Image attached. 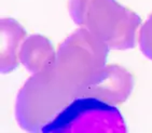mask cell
<instances>
[{
  "instance_id": "obj_1",
  "label": "cell",
  "mask_w": 152,
  "mask_h": 133,
  "mask_svg": "<svg viewBox=\"0 0 152 133\" xmlns=\"http://www.w3.org/2000/svg\"><path fill=\"white\" fill-rule=\"evenodd\" d=\"M108 46L84 27L73 32L56 51L53 64L32 75L20 90L15 117L23 130L42 131L106 65Z\"/></svg>"
},
{
  "instance_id": "obj_5",
  "label": "cell",
  "mask_w": 152,
  "mask_h": 133,
  "mask_svg": "<svg viewBox=\"0 0 152 133\" xmlns=\"http://www.w3.org/2000/svg\"><path fill=\"white\" fill-rule=\"evenodd\" d=\"M50 40L42 35H30L22 43L18 59L20 64L31 75L38 74L50 67L55 60Z\"/></svg>"
},
{
  "instance_id": "obj_2",
  "label": "cell",
  "mask_w": 152,
  "mask_h": 133,
  "mask_svg": "<svg viewBox=\"0 0 152 133\" xmlns=\"http://www.w3.org/2000/svg\"><path fill=\"white\" fill-rule=\"evenodd\" d=\"M140 23V18L135 12L115 0H91L80 27L102 39L109 49L129 50L135 47Z\"/></svg>"
},
{
  "instance_id": "obj_4",
  "label": "cell",
  "mask_w": 152,
  "mask_h": 133,
  "mask_svg": "<svg viewBox=\"0 0 152 133\" xmlns=\"http://www.w3.org/2000/svg\"><path fill=\"white\" fill-rule=\"evenodd\" d=\"M134 88V79L120 65H105L82 89L79 98H94L111 105L124 103Z\"/></svg>"
},
{
  "instance_id": "obj_6",
  "label": "cell",
  "mask_w": 152,
  "mask_h": 133,
  "mask_svg": "<svg viewBox=\"0 0 152 133\" xmlns=\"http://www.w3.org/2000/svg\"><path fill=\"white\" fill-rule=\"evenodd\" d=\"M1 28V73L8 74L18 64L22 43L25 40L26 32L18 22L4 18L0 23Z\"/></svg>"
},
{
  "instance_id": "obj_3",
  "label": "cell",
  "mask_w": 152,
  "mask_h": 133,
  "mask_svg": "<svg viewBox=\"0 0 152 133\" xmlns=\"http://www.w3.org/2000/svg\"><path fill=\"white\" fill-rule=\"evenodd\" d=\"M41 132L124 133L126 126L114 105L94 98H78Z\"/></svg>"
},
{
  "instance_id": "obj_8",
  "label": "cell",
  "mask_w": 152,
  "mask_h": 133,
  "mask_svg": "<svg viewBox=\"0 0 152 133\" xmlns=\"http://www.w3.org/2000/svg\"><path fill=\"white\" fill-rule=\"evenodd\" d=\"M91 0H69V14L77 25H81L85 8Z\"/></svg>"
},
{
  "instance_id": "obj_7",
  "label": "cell",
  "mask_w": 152,
  "mask_h": 133,
  "mask_svg": "<svg viewBox=\"0 0 152 133\" xmlns=\"http://www.w3.org/2000/svg\"><path fill=\"white\" fill-rule=\"evenodd\" d=\"M138 44L143 55L152 61V13L139 30Z\"/></svg>"
}]
</instances>
